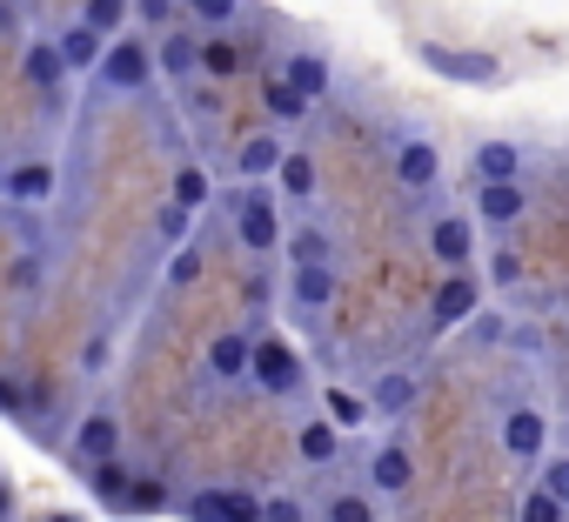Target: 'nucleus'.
Wrapping results in <instances>:
<instances>
[{"label": "nucleus", "mask_w": 569, "mask_h": 522, "mask_svg": "<svg viewBox=\"0 0 569 522\" xmlns=\"http://www.w3.org/2000/svg\"><path fill=\"white\" fill-rule=\"evenodd\" d=\"M88 81H94L101 94H148V88H154V41L134 34V28H121V34L101 48V61H94Z\"/></svg>", "instance_id": "1"}, {"label": "nucleus", "mask_w": 569, "mask_h": 522, "mask_svg": "<svg viewBox=\"0 0 569 522\" xmlns=\"http://www.w3.org/2000/svg\"><path fill=\"white\" fill-rule=\"evenodd\" d=\"M54 188H61L54 154H14V161H0V201H8V208L41 214V208H54Z\"/></svg>", "instance_id": "2"}, {"label": "nucleus", "mask_w": 569, "mask_h": 522, "mask_svg": "<svg viewBox=\"0 0 569 522\" xmlns=\"http://www.w3.org/2000/svg\"><path fill=\"white\" fill-rule=\"evenodd\" d=\"M248 382L268 389V395H296V389H302V355H296L289 342L261 335V342H248Z\"/></svg>", "instance_id": "3"}, {"label": "nucleus", "mask_w": 569, "mask_h": 522, "mask_svg": "<svg viewBox=\"0 0 569 522\" xmlns=\"http://www.w3.org/2000/svg\"><path fill=\"white\" fill-rule=\"evenodd\" d=\"M234 241H241L248 254H274V248H281V208L248 188V194L234 201Z\"/></svg>", "instance_id": "4"}, {"label": "nucleus", "mask_w": 569, "mask_h": 522, "mask_svg": "<svg viewBox=\"0 0 569 522\" xmlns=\"http://www.w3.org/2000/svg\"><path fill=\"white\" fill-rule=\"evenodd\" d=\"M181 515L188 522H261V495H248V489H194V495H181Z\"/></svg>", "instance_id": "5"}, {"label": "nucleus", "mask_w": 569, "mask_h": 522, "mask_svg": "<svg viewBox=\"0 0 569 522\" xmlns=\"http://www.w3.org/2000/svg\"><path fill=\"white\" fill-rule=\"evenodd\" d=\"M68 455H74L81 469L121 455V415H114V409H88V415L74 422V435H68Z\"/></svg>", "instance_id": "6"}, {"label": "nucleus", "mask_w": 569, "mask_h": 522, "mask_svg": "<svg viewBox=\"0 0 569 522\" xmlns=\"http://www.w3.org/2000/svg\"><path fill=\"white\" fill-rule=\"evenodd\" d=\"M21 81L34 88V94H61V81H68V68H61V54H54V34H28V48H21Z\"/></svg>", "instance_id": "7"}, {"label": "nucleus", "mask_w": 569, "mask_h": 522, "mask_svg": "<svg viewBox=\"0 0 569 522\" xmlns=\"http://www.w3.org/2000/svg\"><path fill=\"white\" fill-rule=\"evenodd\" d=\"M101 48H108V41H101V34H94L88 21H68V28L54 34V54H61V68H68V81H74V74H94V61H101Z\"/></svg>", "instance_id": "8"}, {"label": "nucleus", "mask_w": 569, "mask_h": 522, "mask_svg": "<svg viewBox=\"0 0 569 522\" xmlns=\"http://www.w3.org/2000/svg\"><path fill=\"white\" fill-rule=\"evenodd\" d=\"M476 302H482V289H476V282L456 269V275L436 289V302H429V322H436V329H456V322H469V315H476Z\"/></svg>", "instance_id": "9"}, {"label": "nucleus", "mask_w": 569, "mask_h": 522, "mask_svg": "<svg viewBox=\"0 0 569 522\" xmlns=\"http://www.w3.org/2000/svg\"><path fill=\"white\" fill-rule=\"evenodd\" d=\"M429 254H436V261H442V269L456 275V269H462V261L476 254V228H469L462 214H442V221L429 228Z\"/></svg>", "instance_id": "10"}, {"label": "nucleus", "mask_w": 569, "mask_h": 522, "mask_svg": "<svg viewBox=\"0 0 569 522\" xmlns=\"http://www.w3.org/2000/svg\"><path fill=\"white\" fill-rule=\"evenodd\" d=\"M194 41H201V34H188V28H161V41H154V74H168V81L201 74V68H194Z\"/></svg>", "instance_id": "11"}, {"label": "nucleus", "mask_w": 569, "mask_h": 522, "mask_svg": "<svg viewBox=\"0 0 569 522\" xmlns=\"http://www.w3.org/2000/svg\"><path fill=\"white\" fill-rule=\"evenodd\" d=\"M241 61H248V48H241V41H228V28L194 41V68H201L208 81H228V74H241Z\"/></svg>", "instance_id": "12"}, {"label": "nucleus", "mask_w": 569, "mask_h": 522, "mask_svg": "<svg viewBox=\"0 0 569 522\" xmlns=\"http://www.w3.org/2000/svg\"><path fill=\"white\" fill-rule=\"evenodd\" d=\"M208 375H214V382H241V375H248V335H241V329H221V335L208 342Z\"/></svg>", "instance_id": "13"}, {"label": "nucleus", "mask_w": 569, "mask_h": 522, "mask_svg": "<svg viewBox=\"0 0 569 522\" xmlns=\"http://www.w3.org/2000/svg\"><path fill=\"white\" fill-rule=\"evenodd\" d=\"M422 61L449 81H496V61L489 54H456V48H422Z\"/></svg>", "instance_id": "14"}, {"label": "nucleus", "mask_w": 569, "mask_h": 522, "mask_svg": "<svg viewBox=\"0 0 569 522\" xmlns=\"http://www.w3.org/2000/svg\"><path fill=\"white\" fill-rule=\"evenodd\" d=\"M436 174H442V154H436L429 141H402V148H396V181H402V188H429Z\"/></svg>", "instance_id": "15"}, {"label": "nucleus", "mask_w": 569, "mask_h": 522, "mask_svg": "<svg viewBox=\"0 0 569 522\" xmlns=\"http://www.w3.org/2000/svg\"><path fill=\"white\" fill-rule=\"evenodd\" d=\"M542 442H549V422H542L536 409H516V415L502 422V449H509V455L529 462V455H542Z\"/></svg>", "instance_id": "16"}, {"label": "nucleus", "mask_w": 569, "mask_h": 522, "mask_svg": "<svg viewBox=\"0 0 569 522\" xmlns=\"http://www.w3.org/2000/svg\"><path fill=\"white\" fill-rule=\"evenodd\" d=\"M128 482H134V469H128L121 455L88 462V489H94V502H101V509H121V502H128Z\"/></svg>", "instance_id": "17"}, {"label": "nucleus", "mask_w": 569, "mask_h": 522, "mask_svg": "<svg viewBox=\"0 0 569 522\" xmlns=\"http://www.w3.org/2000/svg\"><path fill=\"white\" fill-rule=\"evenodd\" d=\"M281 81H289V88H296V94H302V101L316 108V101L329 94V61H322V54H289V68H281Z\"/></svg>", "instance_id": "18"}, {"label": "nucleus", "mask_w": 569, "mask_h": 522, "mask_svg": "<svg viewBox=\"0 0 569 522\" xmlns=\"http://www.w3.org/2000/svg\"><path fill=\"white\" fill-rule=\"evenodd\" d=\"M281 154H289V148H281V134H254V141H241V154H234V174H241V181H268Z\"/></svg>", "instance_id": "19"}, {"label": "nucleus", "mask_w": 569, "mask_h": 522, "mask_svg": "<svg viewBox=\"0 0 569 522\" xmlns=\"http://www.w3.org/2000/svg\"><path fill=\"white\" fill-rule=\"evenodd\" d=\"M289 295H296V309H329L336 302V269H329V261H322V269H296L289 275Z\"/></svg>", "instance_id": "20"}, {"label": "nucleus", "mask_w": 569, "mask_h": 522, "mask_svg": "<svg viewBox=\"0 0 569 522\" xmlns=\"http://www.w3.org/2000/svg\"><path fill=\"white\" fill-rule=\"evenodd\" d=\"M369 482L382 489V495H402L409 482H416V462H409V449H376V462H369Z\"/></svg>", "instance_id": "21"}, {"label": "nucleus", "mask_w": 569, "mask_h": 522, "mask_svg": "<svg viewBox=\"0 0 569 522\" xmlns=\"http://www.w3.org/2000/svg\"><path fill=\"white\" fill-rule=\"evenodd\" d=\"M274 181H281V194H289V201H309L316 194V154H296L289 148V154L274 161Z\"/></svg>", "instance_id": "22"}, {"label": "nucleus", "mask_w": 569, "mask_h": 522, "mask_svg": "<svg viewBox=\"0 0 569 522\" xmlns=\"http://www.w3.org/2000/svg\"><path fill=\"white\" fill-rule=\"evenodd\" d=\"M261 108H268V121H281V128H289V121H309V101H302L289 81H281V74H268V88H261Z\"/></svg>", "instance_id": "23"}, {"label": "nucleus", "mask_w": 569, "mask_h": 522, "mask_svg": "<svg viewBox=\"0 0 569 522\" xmlns=\"http://www.w3.org/2000/svg\"><path fill=\"white\" fill-rule=\"evenodd\" d=\"M516 168H522V154H516L509 141H482V148H476V188H482V181H516Z\"/></svg>", "instance_id": "24"}, {"label": "nucleus", "mask_w": 569, "mask_h": 522, "mask_svg": "<svg viewBox=\"0 0 569 522\" xmlns=\"http://www.w3.org/2000/svg\"><path fill=\"white\" fill-rule=\"evenodd\" d=\"M214 201V181H208V168H194V161H181L174 168V208H188V214H201Z\"/></svg>", "instance_id": "25"}, {"label": "nucleus", "mask_w": 569, "mask_h": 522, "mask_svg": "<svg viewBox=\"0 0 569 522\" xmlns=\"http://www.w3.org/2000/svg\"><path fill=\"white\" fill-rule=\"evenodd\" d=\"M522 208H529V201H522V188H516V181H482V221L509 228Z\"/></svg>", "instance_id": "26"}, {"label": "nucleus", "mask_w": 569, "mask_h": 522, "mask_svg": "<svg viewBox=\"0 0 569 522\" xmlns=\"http://www.w3.org/2000/svg\"><path fill=\"white\" fill-rule=\"evenodd\" d=\"M8 289H14V295H41V289H48V248H21V254H14Z\"/></svg>", "instance_id": "27"}, {"label": "nucleus", "mask_w": 569, "mask_h": 522, "mask_svg": "<svg viewBox=\"0 0 569 522\" xmlns=\"http://www.w3.org/2000/svg\"><path fill=\"white\" fill-rule=\"evenodd\" d=\"M402 409H416V375H382L369 395V415H402Z\"/></svg>", "instance_id": "28"}, {"label": "nucleus", "mask_w": 569, "mask_h": 522, "mask_svg": "<svg viewBox=\"0 0 569 522\" xmlns=\"http://www.w3.org/2000/svg\"><path fill=\"white\" fill-rule=\"evenodd\" d=\"M74 21H88V28H94L101 41H114V34H121V28L134 21V8H128V0H88V8H81Z\"/></svg>", "instance_id": "29"}, {"label": "nucleus", "mask_w": 569, "mask_h": 522, "mask_svg": "<svg viewBox=\"0 0 569 522\" xmlns=\"http://www.w3.org/2000/svg\"><path fill=\"white\" fill-rule=\"evenodd\" d=\"M296 449H302V462H336V449H342V429H336V422H302Z\"/></svg>", "instance_id": "30"}, {"label": "nucleus", "mask_w": 569, "mask_h": 522, "mask_svg": "<svg viewBox=\"0 0 569 522\" xmlns=\"http://www.w3.org/2000/svg\"><path fill=\"white\" fill-rule=\"evenodd\" d=\"M154 509H168V482H161V475H134L121 515H154Z\"/></svg>", "instance_id": "31"}, {"label": "nucleus", "mask_w": 569, "mask_h": 522, "mask_svg": "<svg viewBox=\"0 0 569 522\" xmlns=\"http://www.w3.org/2000/svg\"><path fill=\"white\" fill-rule=\"evenodd\" d=\"M181 8H188L208 34H221V28H234V21H241V0H181Z\"/></svg>", "instance_id": "32"}, {"label": "nucleus", "mask_w": 569, "mask_h": 522, "mask_svg": "<svg viewBox=\"0 0 569 522\" xmlns=\"http://www.w3.org/2000/svg\"><path fill=\"white\" fill-rule=\"evenodd\" d=\"M322 409H329V422H336V429H362V422H369V402H362V395H349V389H329V395H322Z\"/></svg>", "instance_id": "33"}, {"label": "nucleus", "mask_w": 569, "mask_h": 522, "mask_svg": "<svg viewBox=\"0 0 569 522\" xmlns=\"http://www.w3.org/2000/svg\"><path fill=\"white\" fill-rule=\"evenodd\" d=\"M0 415H14V422L34 415V389H28L21 375H8V369H0Z\"/></svg>", "instance_id": "34"}, {"label": "nucleus", "mask_w": 569, "mask_h": 522, "mask_svg": "<svg viewBox=\"0 0 569 522\" xmlns=\"http://www.w3.org/2000/svg\"><path fill=\"white\" fill-rule=\"evenodd\" d=\"M289 254H296V269H322V261H329V234L322 228H296Z\"/></svg>", "instance_id": "35"}, {"label": "nucleus", "mask_w": 569, "mask_h": 522, "mask_svg": "<svg viewBox=\"0 0 569 522\" xmlns=\"http://www.w3.org/2000/svg\"><path fill=\"white\" fill-rule=\"evenodd\" d=\"M201 282V248H174L168 254V289H194Z\"/></svg>", "instance_id": "36"}, {"label": "nucleus", "mask_w": 569, "mask_h": 522, "mask_svg": "<svg viewBox=\"0 0 569 522\" xmlns=\"http://www.w3.org/2000/svg\"><path fill=\"white\" fill-rule=\"evenodd\" d=\"M128 8H134V21H148V28H174L181 0H128Z\"/></svg>", "instance_id": "37"}, {"label": "nucleus", "mask_w": 569, "mask_h": 522, "mask_svg": "<svg viewBox=\"0 0 569 522\" xmlns=\"http://www.w3.org/2000/svg\"><path fill=\"white\" fill-rule=\"evenodd\" d=\"M329 522H376V502L369 495H336L329 502Z\"/></svg>", "instance_id": "38"}, {"label": "nucleus", "mask_w": 569, "mask_h": 522, "mask_svg": "<svg viewBox=\"0 0 569 522\" xmlns=\"http://www.w3.org/2000/svg\"><path fill=\"white\" fill-rule=\"evenodd\" d=\"M522 522H562V502L542 495V489H529V495H522Z\"/></svg>", "instance_id": "39"}, {"label": "nucleus", "mask_w": 569, "mask_h": 522, "mask_svg": "<svg viewBox=\"0 0 569 522\" xmlns=\"http://www.w3.org/2000/svg\"><path fill=\"white\" fill-rule=\"evenodd\" d=\"M261 522H309V515H302L296 495H268V502H261Z\"/></svg>", "instance_id": "40"}, {"label": "nucleus", "mask_w": 569, "mask_h": 522, "mask_svg": "<svg viewBox=\"0 0 569 522\" xmlns=\"http://www.w3.org/2000/svg\"><path fill=\"white\" fill-rule=\"evenodd\" d=\"M542 495H556V502H562V509H569V455H562V462H549V469H542Z\"/></svg>", "instance_id": "41"}, {"label": "nucleus", "mask_w": 569, "mask_h": 522, "mask_svg": "<svg viewBox=\"0 0 569 522\" xmlns=\"http://www.w3.org/2000/svg\"><path fill=\"white\" fill-rule=\"evenodd\" d=\"M489 275H496L502 289H516V282H522V254H489Z\"/></svg>", "instance_id": "42"}, {"label": "nucleus", "mask_w": 569, "mask_h": 522, "mask_svg": "<svg viewBox=\"0 0 569 522\" xmlns=\"http://www.w3.org/2000/svg\"><path fill=\"white\" fill-rule=\"evenodd\" d=\"M188 228H194V214H188V208H174V201H168V214H161V241H181V234H188Z\"/></svg>", "instance_id": "43"}, {"label": "nucleus", "mask_w": 569, "mask_h": 522, "mask_svg": "<svg viewBox=\"0 0 569 522\" xmlns=\"http://www.w3.org/2000/svg\"><path fill=\"white\" fill-rule=\"evenodd\" d=\"M14 28H21V14H14V0H0V48L14 41Z\"/></svg>", "instance_id": "44"}, {"label": "nucleus", "mask_w": 569, "mask_h": 522, "mask_svg": "<svg viewBox=\"0 0 569 522\" xmlns=\"http://www.w3.org/2000/svg\"><path fill=\"white\" fill-rule=\"evenodd\" d=\"M101 362H108V335H94V342H88V375H108Z\"/></svg>", "instance_id": "45"}, {"label": "nucleus", "mask_w": 569, "mask_h": 522, "mask_svg": "<svg viewBox=\"0 0 569 522\" xmlns=\"http://www.w3.org/2000/svg\"><path fill=\"white\" fill-rule=\"evenodd\" d=\"M0 522H14V489L0 482Z\"/></svg>", "instance_id": "46"}, {"label": "nucleus", "mask_w": 569, "mask_h": 522, "mask_svg": "<svg viewBox=\"0 0 569 522\" xmlns=\"http://www.w3.org/2000/svg\"><path fill=\"white\" fill-rule=\"evenodd\" d=\"M48 522H81V515H48Z\"/></svg>", "instance_id": "47"}, {"label": "nucleus", "mask_w": 569, "mask_h": 522, "mask_svg": "<svg viewBox=\"0 0 569 522\" xmlns=\"http://www.w3.org/2000/svg\"><path fill=\"white\" fill-rule=\"evenodd\" d=\"M0 161H8V154H0Z\"/></svg>", "instance_id": "48"}]
</instances>
